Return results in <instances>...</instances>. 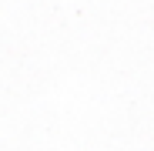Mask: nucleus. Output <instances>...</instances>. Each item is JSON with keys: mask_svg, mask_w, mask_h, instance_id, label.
Masks as SVG:
<instances>
[]
</instances>
